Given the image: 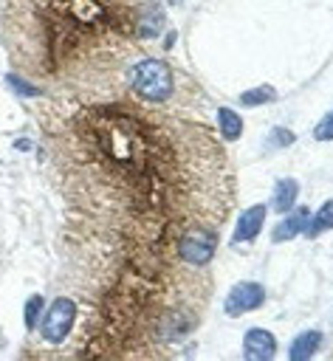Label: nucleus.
Returning a JSON list of instances; mask_svg holds the SVG:
<instances>
[{
  "mask_svg": "<svg viewBox=\"0 0 333 361\" xmlns=\"http://www.w3.org/2000/svg\"><path fill=\"white\" fill-rule=\"evenodd\" d=\"M217 130L223 141H237L243 135V118L231 107H217Z\"/></svg>",
  "mask_w": 333,
  "mask_h": 361,
  "instance_id": "12",
  "label": "nucleus"
},
{
  "mask_svg": "<svg viewBox=\"0 0 333 361\" xmlns=\"http://www.w3.org/2000/svg\"><path fill=\"white\" fill-rule=\"evenodd\" d=\"M322 344V333L319 330H305L299 333L293 341H291V350H288V358L291 361H308Z\"/></svg>",
  "mask_w": 333,
  "mask_h": 361,
  "instance_id": "11",
  "label": "nucleus"
},
{
  "mask_svg": "<svg viewBox=\"0 0 333 361\" xmlns=\"http://www.w3.org/2000/svg\"><path fill=\"white\" fill-rule=\"evenodd\" d=\"M296 197H299V183L293 178H279L274 183V195H271V209L285 214L296 206Z\"/></svg>",
  "mask_w": 333,
  "mask_h": 361,
  "instance_id": "10",
  "label": "nucleus"
},
{
  "mask_svg": "<svg viewBox=\"0 0 333 361\" xmlns=\"http://www.w3.org/2000/svg\"><path fill=\"white\" fill-rule=\"evenodd\" d=\"M76 316H79V307L71 296H56L51 302V307L42 313V322H40V333L45 341L51 344H59L68 338V333L73 330L76 324Z\"/></svg>",
  "mask_w": 333,
  "mask_h": 361,
  "instance_id": "5",
  "label": "nucleus"
},
{
  "mask_svg": "<svg viewBox=\"0 0 333 361\" xmlns=\"http://www.w3.org/2000/svg\"><path fill=\"white\" fill-rule=\"evenodd\" d=\"M42 305H45V299H42L40 293H34V296L25 299V307H23L25 330H34V327H37V316H42Z\"/></svg>",
  "mask_w": 333,
  "mask_h": 361,
  "instance_id": "15",
  "label": "nucleus"
},
{
  "mask_svg": "<svg viewBox=\"0 0 333 361\" xmlns=\"http://www.w3.org/2000/svg\"><path fill=\"white\" fill-rule=\"evenodd\" d=\"M237 102H240L243 107H260V104H271V102H277V90H274L271 85H260V87L243 90Z\"/></svg>",
  "mask_w": 333,
  "mask_h": 361,
  "instance_id": "14",
  "label": "nucleus"
},
{
  "mask_svg": "<svg viewBox=\"0 0 333 361\" xmlns=\"http://www.w3.org/2000/svg\"><path fill=\"white\" fill-rule=\"evenodd\" d=\"M6 82H8V87H14L20 96H37L40 90H37V85H31V82H25L23 76H17V73H6Z\"/></svg>",
  "mask_w": 333,
  "mask_h": 361,
  "instance_id": "18",
  "label": "nucleus"
},
{
  "mask_svg": "<svg viewBox=\"0 0 333 361\" xmlns=\"http://www.w3.org/2000/svg\"><path fill=\"white\" fill-rule=\"evenodd\" d=\"M243 355L248 361H271L277 355V338L274 333L262 327H248L243 336Z\"/></svg>",
  "mask_w": 333,
  "mask_h": 361,
  "instance_id": "7",
  "label": "nucleus"
},
{
  "mask_svg": "<svg viewBox=\"0 0 333 361\" xmlns=\"http://www.w3.org/2000/svg\"><path fill=\"white\" fill-rule=\"evenodd\" d=\"M308 220H310V212H308V209H296V212H291V214L285 212V217L274 226L271 240H274V243H282V240H291V237L302 234L305 226H308Z\"/></svg>",
  "mask_w": 333,
  "mask_h": 361,
  "instance_id": "9",
  "label": "nucleus"
},
{
  "mask_svg": "<svg viewBox=\"0 0 333 361\" xmlns=\"http://www.w3.org/2000/svg\"><path fill=\"white\" fill-rule=\"evenodd\" d=\"M130 87L141 99L158 104V102L172 99V93H175V73H172V68L164 59H152V56L150 59H138L130 68Z\"/></svg>",
  "mask_w": 333,
  "mask_h": 361,
  "instance_id": "3",
  "label": "nucleus"
},
{
  "mask_svg": "<svg viewBox=\"0 0 333 361\" xmlns=\"http://www.w3.org/2000/svg\"><path fill=\"white\" fill-rule=\"evenodd\" d=\"M293 141H296V135H293L288 127H274L271 135H268V147H274V149H277V147H291Z\"/></svg>",
  "mask_w": 333,
  "mask_h": 361,
  "instance_id": "16",
  "label": "nucleus"
},
{
  "mask_svg": "<svg viewBox=\"0 0 333 361\" xmlns=\"http://www.w3.org/2000/svg\"><path fill=\"white\" fill-rule=\"evenodd\" d=\"M217 245H220V228L217 226H192L175 240L172 251L186 265L209 268V262L217 254Z\"/></svg>",
  "mask_w": 333,
  "mask_h": 361,
  "instance_id": "4",
  "label": "nucleus"
},
{
  "mask_svg": "<svg viewBox=\"0 0 333 361\" xmlns=\"http://www.w3.org/2000/svg\"><path fill=\"white\" fill-rule=\"evenodd\" d=\"M313 138L316 141H333V110L319 118V124L313 127Z\"/></svg>",
  "mask_w": 333,
  "mask_h": 361,
  "instance_id": "17",
  "label": "nucleus"
},
{
  "mask_svg": "<svg viewBox=\"0 0 333 361\" xmlns=\"http://www.w3.org/2000/svg\"><path fill=\"white\" fill-rule=\"evenodd\" d=\"M166 3H169V6H181L183 0H166Z\"/></svg>",
  "mask_w": 333,
  "mask_h": 361,
  "instance_id": "19",
  "label": "nucleus"
},
{
  "mask_svg": "<svg viewBox=\"0 0 333 361\" xmlns=\"http://www.w3.org/2000/svg\"><path fill=\"white\" fill-rule=\"evenodd\" d=\"M262 302H265V288L260 282L246 279V282L231 285V290L226 293L223 310H226V316H243V313L257 310Z\"/></svg>",
  "mask_w": 333,
  "mask_h": 361,
  "instance_id": "6",
  "label": "nucleus"
},
{
  "mask_svg": "<svg viewBox=\"0 0 333 361\" xmlns=\"http://www.w3.org/2000/svg\"><path fill=\"white\" fill-rule=\"evenodd\" d=\"M265 214H268V206H265V203H254V206H248L246 212H240V220H237V226H234V231H231V245L251 243V240L262 231Z\"/></svg>",
  "mask_w": 333,
  "mask_h": 361,
  "instance_id": "8",
  "label": "nucleus"
},
{
  "mask_svg": "<svg viewBox=\"0 0 333 361\" xmlns=\"http://www.w3.org/2000/svg\"><path fill=\"white\" fill-rule=\"evenodd\" d=\"M150 0H14L11 56L56 82H99L141 54Z\"/></svg>",
  "mask_w": 333,
  "mask_h": 361,
  "instance_id": "2",
  "label": "nucleus"
},
{
  "mask_svg": "<svg viewBox=\"0 0 333 361\" xmlns=\"http://www.w3.org/2000/svg\"><path fill=\"white\" fill-rule=\"evenodd\" d=\"M333 228V200H325L322 206H319V212L316 214H310V220H308V226H305V237H319V234H325V231H330Z\"/></svg>",
  "mask_w": 333,
  "mask_h": 361,
  "instance_id": "13",
  "label": "nucleus"
},
{
  "mask_svg": "<svg viewBox=\"0 0 333 361\" xmlns=\"http://www.w3.org/2000/svg\"><path fill=\"white\" fill-rule=\"evenodd\" d=\"M56 158L71 200L130 257L166 254L192 226L220 228L234 206L231 161L200 118L135 104L79 110Z\"/></svg>",
  "mask_w": 333,
  "mask_h": 361,
  "instance_id": "1",
  "label": "nucleus"
}]
</instances>
